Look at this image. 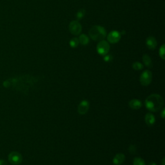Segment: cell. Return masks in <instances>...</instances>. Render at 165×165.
Here are the masks:
<instances>
[{"label": "cell", "instance_id": "7", "mask_svg": "<svg viewBox=\"0 0 165 165\" xmlns=\"http://www.w3.org/2000/svg\"><path fill=\"white\" fill-rule=\"evenodd\" d=\"M121 38V34L117 30H112L108 34L107 36V39L109 43L115 44L118 43Z\"/></svg>", "mask_w": 165, "mask_h": 165}, {"label": "cell", "instance_id": "17", "mask_svg": "<svg viewBox=\"0 0 165 165\" xmlns=\"http://www.w3.org/2000/svg\"><path fill=\"white\" fill-rule=\"evenodd\" d=\"M143 65L141 63H139V62L136 61L132 64V68L135 70H141L143 69Z\"/></svg>", "mask_w": 165, "mask_h": 165}, {"label": "cell", "instance_id": "16", "mask_svg": "<svg viewBox=\"0 0 165 165\" xmlns=\"http://www.w3.org/2000/svg\"><path fill=\"white\" fill-rule=\"evenodd\" d=\"M133 165H146V163L142 158L135 157L133 161Z\"/></svg>", "mask_w": 165, "mask_h": 165}, {"label": "cell", "instance_id": "2", "mask_svg": "<svg viewBox=\"0 0 165 165\" xmlns=\"http://www.w3.org/2000/svg\"><path fill=\"white\" fill-rule=\"evenodd\" d=\"M89 36L94 41H102L107 36V31L103 26L100 25H95L91 27L88 32Z\"/></svg>", "mask_w": 165, "mask_h": 165}, {"label": "cell", "instance_id": "23", "mask_svg": "<svg viewBox=\"0 0 165 165\" xmlns=\"http://www.w3.org/2000/svg\"><path fill=\"white\" fill-rule=\"evenodd\" d=\"M161 117L163 118H164V108L163 109V111H162V112H161Z\"/></svg>", "mask_w": 165, "mask_h": 165}, {"label": "cell", "instance_id": "22", "mask_svg": "<svg viewBox=\"0 0 165 165\" xmlns=\"http://www.w3.org/2000/svg\"><path fill=\"white\" fill-rule=\"evenodd\" d=\"M0 165H6V162L5 160H0Z\"/></svg>", "mask_w": 165, "mask_h": 165}, {"label": "cell", "instance_id": "20", "mask_svg": "<svg viewBox=\"0 0 165 165\" xmlns=\"http://www.w3.org/2000/svg\"><path fill=\"white\" fill-rule=\"evenodd\" d=\"M128 150L130 153L132 154H134L137 152V147L135 145H134V144H132V145H130L129 147Z\"/></svg>", "mask_w": 165, "mask_h": 165}, {"label": "cell", "instance_id": "1", "mask_svg": "<svg viewBox=\"0 0 165 165\" xmlns=\"http://www.w3.org/2000/svg\"><path fill=\"white\" fill-rule=\"evenodd\" d=\"M146 108L151 112L161 111L164 105V99L159 94H153L147 98L145 102Z\"/></svg>", "mask_w": 165, "mask_h": 165}, {"label": "cell", "instance_id": "13", "mask_svg": "<svg viewBox=\"0 0 165 165\" xmlns=\"http://www.w3.org/2000/svg\"><path fill=\"white\" fill-rule=\"evenodd\" d=\"M143 63L148 68H152L153 66V63L151 58L148 56V54H144L143 56Z\"/></svg>", "mask_w": 165, "mask_h": 165}, {"label": "cell", "instance_id": "8", "mask_svg": "<svg viewBox=\"0 0 165 165\" xmlns=\"http://www.w3.org/2000/svg\"><path fill=\"white\" fill-rule=\"evenodd\" d=\"M89 108H90V103L88 101L82 100L78 107V112L81 115H84L88 112Z\"/></svg>", "mask_w": 165, "mask_h": 165}, {"label": "cell", "instance_id": "9", "mask_svg": "<svg viewBox=\"0 0 165 165\" xmlns=\"http://www.w3.org/2000/svg\"><path fill=\"white\" fill-rule=\"evenodd\" d=\"M146 45L150 50H154L157 45V40L153 36H148L146 39Z\"/></svg>", "mask_w": 165, "mask_h": 165}, {"label": "cell", "instance_id": "18", "mask_svg": "<svg viewBox=\"0 0 165 165\" xmlns=\"http://www.w3.org/2000/svg\"><path fill=\"white\" fill-rule=\"evenodd\" d=\"M159 56L161 57V58H162L163 59H165V45L163 44L161 45V46L160 47L159 49Z\"/></svg>", "mask_w": 165, "mask_h": 165}, {"label": "cell", "instance_id": "14", "mask_svg": "<svg viewBox=\"0 0 165 165\" xmlns=\"http://www.w3.org/2000/svg\"><path fill=\"white\" fill-rule=\"evenodd\" d=\"M78 39L79 41V43L81 44L82 45H87L89 43V38L85 34H81Z\"/></svg>", "mask_w": 165, "mask_h": 165}, {"label": "cell", "instance_id": "5", "mask_svg": "<svg viewBox=\"0 0 165 165\" xmlns=\"http://www.w3.org/2000/svg\"><path fill=\"white\" fill-rule=\"evenodd\" d=\"M70 32L74 36H78L82 31V26L78 21H72L68 25Z\"/></svg>", "mask_w": 165, "mask_h": 165}, {"label": "cell", "instance_id": "12", "mask_svg": "<svg viewBox=\"0 0 165 165\" xmlns=\"http://www.w3.org/2000/svg\"><path fill=\"white\" fill-rule=\"evenodd\" d=\"M144 121H145V123H147V125L151 127L154 125L155 122V118L152 114L148 113L146 114L145 117H144Z\"/></svg>", "mask_w": 165, "mask_h": 165}, {"label": "cell", "instance_id": "4", "mask_svg": "<svg viewBox=\"0 0 165 165\" xmlns=\"http://www.w3.org/2000/svg\"><path fill=\"white\" fill-rule=\"evenodd\" d=\"M96 50H97V52L99 55L104 56L108 53L110 50V45L107 41L105 40L100 41L97 45Z\"/></svg>", "mask_w": 165, "mask_h": 165}, {"label": "cell", "instance_id": "19", "mask_svg": "<svg viewBox=\"0 0 165 165\" xmlns=\"http://www.w3.org/2000/svg\"><path fill=\"white\" fill-rule=\"evenodd\" d=\"M85 15V10L84 9L79 10L76 14V18L78 19H81Z\"/></svg>", "mask_w": 165, "mask_h": 165}, {"label": "cell", "instance_id": "6", "mask_svg": "<svg viewBox=\"0 0 165 165\" xmlns=\"http://www.w3.org/2000/svg\"><path fill=\"white\" fill-rule=\"evenodd\" d=\"M23 157L21 154L17 152H12L9 155V161L12 164L17 165L22 162Z\"/></svg>", "mask_w": 165, "mask_h": 165}, {"label": "cell", "instance_id": "25", "mask_svg": "<svg viewBox=\"0 0 165 165\" xmlns=\"http://www.w3.org/2000/svg\"><path fill=\"white\" fill-rule=\"evenodd\" d=\"M162 164H163V165H164V158L162 160Z\"/></svg>", "mask_w": 165, "mask_h": 165}, {"label": "cell", "instance_id": "15", "mask_svg": "<svg viewBox=\"0 0 165 165\" xmlns=\"http://www.w3.org/2000/svg\"><path fill=\"white\" fill-rule=\"evenodd\" d=\"M70 46L72 48H76L78 46L79 44V41L78 38H74L70 39Z\"/></svg>", "mask_w": 165, "mask_h": 165}, {"label": "cell", "instance_id": "24", "mask_svg": "<svg viewBox=\"0 0 165 165\" xmlns=\"http://www.w3.org/2000/svg\"><path fill=\"white\" fill-rule=\"evenodd\" d=\"M148 165H157V164L155 163H154V162H151V163H150L148 164Z\"/></svg>", "mask_w": 165, "mask_h": 165}, {"label": "cell", "instance_id": "21", "mask_svg": "<svg viewBox=\"0 0 165 165\" xmlns=\"http://www.w3.org/2000/svg\"><path fill=\"white\" fill-rule=\"evenodd\" d=\"M103 59H104L105 62H111L113 59V58L111 55L107 54L105 55V56H104V58H103Z\"/></svg>", "mask_w": 165, "mask_h": 165}, {"label": "cell", "instance_id": "10", "mask_svg": "<svg viewBox=\"0 0 165 165\" xmlns=\"http://www.w3.org/2000/svg\"><path fill=\"white\" fill-rule=\"evenodd\" d=\"M142 102L137 99L130 100L128 103V106L133 110H138L142 107Z\"/></svg>", "mask_w": 165, "mask_h": 165}, {"label": "cell", "instance_id": "3", "mask_svg": "<svg viewBox=\"0 0 165 165\" xmlns=\"http://www.w3.org/2000/svg\"><path fill=\"white\" fill-rule=\"evenodd\" d=\"M152 80V73L149 70H146L143 72L139 78L140 83L144 87L148 86Z\"/></svg>", "mask_w": 165, "mask_h": 165}, {"label": "cell", "instance_id": "11", "mask_svg": "<svg viewBox=\"0 0 165 165\" xmlns=\"http://www.w3.org/2000/svg\"><path fill=\"white\" fill-rule=\"evenodd\" d=\"M125 160V155L122 153L116 154L113 159V163L115 165H120L123 164Z\"/></svg>", "mask_w": 165, "mask_h": 165}]
</instances>
